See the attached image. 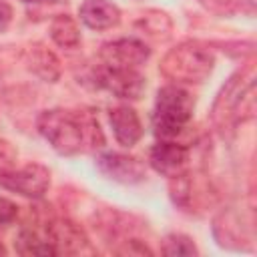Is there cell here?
Listing matches in <instances>:
<instances>
[{
	"mask_svg": "<svg viewBox=\"0 0 257 257\" xmlns=\"http://www.w3.org/2000/svg\"><path fill=\"white\" fill-rule=\"evenodd\" d=\"M14 247H16V253L20 255H56L48 239L40 237L32 229H22L14 241Z\"/></svg>",
	"mask_w": 257,
	"mask_h": 257,
	"instance_id": "cell-15",
	"label": "cell"
},
{
	"mask_svg": "<svg viewBox=\"0 0 257 257\" xmlns=\"http://www.w3.org/2000/svg\"><path fill=\"white\" fill-rule=\"evenodd\" d=\"M151 167L165 175V177H177L187 171L189 165V149L185 145L173 143V141H159L151 153H149Z\"/></svg>",
	"mask_w": 257,
	"mask_h": 257,
	"instance_id": "cell-10",
	"label": "cell"
},
{
	"mask_svg": "<svg viewBox=\"0 0 257 257\" xmlns=\"http://www.w3.org/2000/svg\"><path fill=\"white\" fill-rule=\"evenodd\" d=\"M24 64L44 82H56L60 76V60L42 44H32L24 52Z\"/></svg>",
	"mask_w": 257,
	"mask_h": 257,
	"instance_id": "cell-13",
	"label": "cell"
},
{
	"mask_svg": "<svg viewBox=\"0 0 257 257\" xmlns=\"http://www.w3.org/2000/svg\"><path fill=\"white\" fill-rule=\"evenodd\" d=\"M16 215H18L16 203H12L6 197H0V231L6 229L8 225H12L14 219H16Z\"/></svg>",
	"mask_w": 257,
	"mask_h": 257,
	"instance_id": "cell-18",
	"label": "cell"
},
{
	"mask_svg": "<svg viewBox=\"0 0 257 257\" xmlns=\"http://www.w3.org/2000/svg\"><path fill=\"white\" fill-rule=\"evenodd\" d=\"M137 24L143 26V30L155 38H163L161 32H165V36H169V30H171V22H169L167 14H163V12H151V14L143 16Z\"/></svg>",
	"mask_w": 257,
	"mask_h": 257,
	"instance_id": "cell-17",
	"label": "cell"
},
{
	"mask_svg": "<svg viewBox=\"0 0 257 257\" xmlns=\"http://www.w3.org/2000/svg\"><path fill=\"white\" fill-rule=\"evenodd\" d=\"M46 239L54 247L56 255H80V253H92L90 241L82 227L70 219H52L46 223Z\"/></svg>",
	"mask_w": 257,
	"mask_h": 257,
	"instance_id": "cell-6",
	"label": "cell"
},
{
	"mask_svg": "<svg viewBox=\"0 0 257 257\" xmlns=\"http://www.w3.org/2000/svg\"><path fill=\"white\" fill-rule=\"evenodd\" d=\"M78 16L92 30H108L120 22V10L110 0H84Z\"/></svg>",
	"mask_w": 257,
	"mask_h": 257,
	"instance_id": "cell-12",
	"label": "cell"
},
{
	"mask_svg": "<svg viewBox=\"0 0 257 257\" xmlns=\"http://www.w3.org/2000/svg\"><path fill=\"white\" fill-rule=\"evenodd\" d=\"M0 255H6V247L0 243Z\"/></svg>",
	"mask_w": 257,
	"mask_h": 257,
	"instance_id": "cell-22",
	"label": "cell"
},
{
	"mask_svg": "<svg viewBox=\"0 0 257 257\" xmlns=\"http://www.w3.org/2000/svg\"><path fill=\"white\" fill-rule=\"evenodd\" d=\"M161 251L169 257H177V255H197V247L193 243L191 237L187 235H181V233H173V235H167L163 239V247Z\"/></svg>",
	"mask_w": 257,
	"mask_h": 257,
	"instance_id": "cell-16",
	"label": "cell"
},
{
	"mask_svg": "<svg viewBox=\"0 0 257 257\" xmlns=\"http://www.w3.org/2000/svg\"><path fill=\"white\" fill-rule=\"evenodd\" d=\"M50 185V171L44 165L28 163L20 169L0 171V187L28 199H40Z\"/></svg>",
	"mask_w": 257,
	"mask_h": 257,
	"instance_id": "cell-5",
	"label": "cell"
},
{
	"mask_svg": "<svg viewBox=\"0 0 257 257\" xmlns=\"http://www.w3.org/2000/svg\"><path fill=\"white\" fill-rule=\"evenodd\" d=\"M255 110V82L251 70H241L233 74L221 88L211 118L219 131H235L239 122L253 116Z\"/></svg>",
	"mask_w": 257,
	"mask_h": 257,
	"instance_id": "cell-2",
	"label": "cell"
},
{
	"mask_svg": "<svg viewBox=\"0 0 257 257\" xmlns=\"http://www.w3.org/2000/svg\"><path fill=\"white\" fill-rule=\"evenodd\" d=\"M96 167L104 177H108L116 183H124V185L141 183L145 179V173H147L145 163L139 157L114 153V151L100 153L96 157Z\"/></svg>",
	"mask_w": 257,
	"mask_h": 257,
	"instance_id": "cell-9",
	"label": "cell"
},
{
	"mask_svg": "<svg viewBox=\"0 0 257 257\" xmlns=\"http://www.w3.org/2000/svg\"><path fill=\"white\" fill-rule=\"evenodd\" d=\"M213 64H215V56L207 46L199 42H183L171 48L163 56L159 70L167 80L175 84L179 82L197 84L211 74Z\"/></svg>",
	"mask_w": 257,
	"mask_h": 257,
	"instance_id": "cell-4",
	"label": "cell"
},
{
	"mask_svg": "<svg viewBox=\"0 0 257 257\" xmlns=\"http://www.w3.org/2000/svg\"><path fill=\"white\" fill-rule=\"evenodd\" d=\"M16 161V151L12 149V145L8 141H0V171L12 169Z\"/></svg>",
	"mask_w": 257,
	"mask_h": 257,
	"instance_id": "cell-19",
	"label": "cell"
},
{
	"mask_svg": "<svg viewBox=\"0 0 257 257\" xmlns=\"http://www.w3.org/2000/svg\"><path fill=\"white\" fill-rule=\"evenodd\" d=\"M12 22V6L4 0H0V32H4Z\"/></svg>",
	"mask_w": 257,
	"mask_h": 257,
	"instance_id": "cell-21",
	"label": "cell"
},
{
	"mask_svg": "<svg viewBox=\"0 0 257 257\" xmlns=\"http://www.w3.org/2000/svg\"><path fill=\"white\" fill-rule=\"evenodd\" d=\"M195 110V98L179 84H167L159 88L153 112V131L161 141H171L181 135Z\"/></svg>",
	"mask_w": 257,
	"mask_h": 257,
	"instance_id": "cell-3",
	"label": "cell"
},
{
	"mask_svg": "<svg viewBox=\"0 0 257 257\" xmlns=\"http://www.w3.org/2000/svg\"><path fill=\"white\" fill-rule=\"evenodd\" d=\"M36 126L52 149L66 157L94 151L104 145L100 124L90 110L50 108L38 114Z\"/></svg>",
	"mask_w": 257,
	"mask_h": 257,
	"instance_id": "cell-1",
	"label": "cell"
},
{
	"mask_svg": "<svg viewBox=\"0 0 257 257\" xmlns=\"http://www.w3.org/2000/svg\"><path fill=\"white\" fill-rule=\"evenodd\" d=\"M50 38L62 48H74L80 42V30L72 16L58 14L50 22Z\"/></svg>",
	"mask_w": 257,
	"mask_h": 257,
	"instance_id": "cell-14",
	"label": "cell"
},
{
	"mask_svg": "<svg viewBox=\"0 0 257 257\" xmlns=\"http://www.w3.org/2000/svg\"><path fill=\"white\" fill-rule=\"evenodd\" d=\"M22 2H48V0H22Z\"/></svg>",
	"mask_w": 257,
	"mask_h": 257,
	"instance_id": "cell-23",
	"label": "cell"
},
{
	"mask_svg": "<svg viewBox=\"0 0 257 257\" xmlns=\"http://www.w3.org/2000/svg\"><path fill=\"white\" fill-rule=\"evenodd\" d=\"M151 56V48L137 38H118L100 46V58L110 68H137Z\"/></svg>",
	"mask_w": 257,
	"mask_h": 257,
	"instance_id": "cell-8",
	"label": "cell"
},
{
	"mask_svg": "<svg viewBox=\"0 0 257 257\" xmlns=\"http://www.w3.org/2000/svg\"><path fill=\"white\" fill-rule=\"evenodd\" d=\"M96 82L98 86L112 92L116 98H124V100L141 98L147 86L145 76L135 68H110V66H102L96 72Z\"/></svg>",
	"mask_w": 257,
	"mask_h": 257,
	"instance_id": "cell-7",
	"label": "cell"
},
{
	"mask_svg": "<svg viewBox=\"0 0 257 257\" xmlns=\"http://www.w3.org/2000/svg\"><path fill=\"white\" fill-rule=\"evenodd\" d=\"M116 253H120V255H153V251L147 247V245H143L141 241H137V239H133V241H126V245L124 247H120V249H116Z\"/></svg>",
	"mask_w": 257,
	"mask_h": 257,
	"instance_id": "cell-20",
	"label": "cell"
},
{
	"mask_svg": "<svg viewBox=\"0 0 257 257\" xmlns=\"http://www.w3.org/2000/svg\"><path fill=\"white\" fill-rule=\"evenodd\" d=\"M108 120L114 133V139L122 147H135L143 137V124L137 110L128 104H118L108 110Z\"/></svg>",
	"mask_w": 257,
	"mask_h": 257,
	"instance_id": "cell-11",
	"label": "cell"
}]
</instances>
